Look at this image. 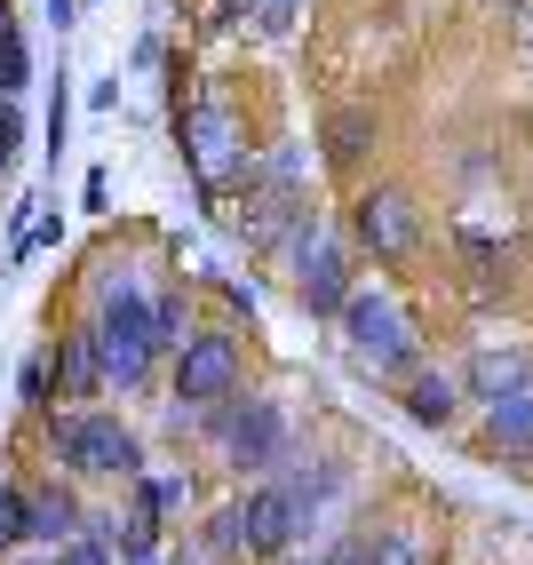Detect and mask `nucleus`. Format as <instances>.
I'll list each match as a JSON object with an SVG mask.
<instances>
[{
	"mask_svg": "<svg viewBox=\"0 0 533 565\" xmlns=\"http://www.w3.org/2000/svg\"><path fill=\"white\" fill-rule=\"evenodd\" d=\"M9 550H32V510H24V486L0 478V557Z\"/></svg>",
	"mask_w": 533,
	"mask_h": 565,
	"instance_id": "obj_17",
	"label": "nucleus"
},
{
	"mask_svg": "<svg viewBox=\"0 0 533 565\" xmlns=\"http://www.w3.org/2000/svg\"><path fill=\"white\" fill-rule=\"evenodd\" d=\"M151 343H160V359H175L183 343H192V327H183V295H151Z\"/></svg>",
	"mask_w": 533,
	"mask_h": 565,
	"instance_id": "obj_16",
	"label": "nucleus"
},
{
	"mask_svg": "<svg viewBox=\"0 0 533 565\" xmlns=\"http://www.w3.org/2000/svg\"><path fill=\"white\" fill-rule=\"evenodd\" d=\"M342 343H351V366L374 374V383H406V374L423 366V343H414V327H406L391 287H359L351 295V311H342Z\"/></svg>",
	"mask_w": 533,
	"mask_h": 565,
	"instance_id": "obj_1",
	"label": "nucleus"
},
{
	"mask_svg": "<svg viewBox=\"0 0 533 565\" xmlns=\"http://www.w3.org/2000/svg\"><path fill=\"white\" fill-rule=\"evenodd\" d=\"M486 455H502V462H525L533 455V391L486 406Z\"/></svg>",
	"mask_w": 533,
	"mask_h": 565,
	"instance_id": "obj_13",
	"label": "nucleus"
},
{
	"mask_svg": "<svg viewBox=\"0 0 533 565\" xmlns=\"http://www.w3.org/2000/svg\"><path fill=\"white\" fill-rule=\"evenodd\" d=\"M0 17H9V0H0Z\"/></svg>",
	"mask_w": 533,
	"mask_h": 565,
	"instance_id": "obj_28",
	"label": "nucleus"
},
{
	"mask_svg": "<svg viewBox=\"0 0 533 565\" xmlns=\"http://www.w3.org/2000/svg\"><path fill=\"white\" fill-rule=\"evenodd\" d=\"M49 391H56V351H32V359L17 366V398H24L32 414H49V406H56Z\"/></svg>",
	"mask_w": 533,
	"mask_h": 565,
	"instance_id": "obj_18",
	"label": "nucleus"
},
{
	"mask_svg": "<svg viewBox=\"0 0 533 565\" xmlns=\"http://www.w3.org/2000/svg\"><path fill=\"white\" fill-rule=\"evenodd\" d=\"M207 430L223 438V462L239 478H279L287 470V406L279 398H223L207 406Z\"/></svg>",
	"mask_w": 533,
	"mask_h": 565,
	"instance_id": "obj_3",
	"label": "nucleus"
},
{
	"mask_svg": "<svg viewBox=\"0 0 533 565\" xmlns=\"http://www.w3.org/2000/svg\"><path fill=\"white\" fill-rule=\"evenodd\" d=\"M56 565H120V557H111L104 534H81V542H64V550H56Z\"/></svg>",
	"mask_w": 533,
	"mask_h": 565,
	"instance_id": "obj_24",
	"label": "nucleus"
},
{
	"mask_svg": "<svg viewBox=\"0 0 533 565\" xmlns=\"http://www.w3.org/2000/svg\"><path fill=\"white\" fill-rule=\"evenodd\" d=\"M24 510H32V550L56 557L64 542H81L88 534V510L64 494V486H24Z\"/></svg>",
	"mask_w": 533,
	"mask_h": 565,
	"instance_id": "obj_11",
	"label": "nucleus"
},
{
	"mask_svg": "<svg viewBox=\"0 0 533 565\" xmlns=\"http://www.w3.org/2000/svg\"><path fill=\"white\" fill-rule=\"evenodd\" d=\"M128 494H136L151 518L168 525V518H183V510H192V478H183V470H143V478L128 486Z\"/></svg>",
	"mask_w": 533,
	"mask_h": 565,
	"instance_id": "obj_14",
	"label": "nucleus"
},
{
	"mask_svg": "<svg viewBox=\"0 0 533 565\" xmlns=\"http://www.w3.org/2000/svg\"><path fill=\"white\" fill-rule=\"evenodd\" d=\"M366 143H374V111H334V120H327V160L334 168H359L366 160Z\"/></svg>",
	"mask_w": 533,
	"mask_h": 565,
	"instance_id": "obj_15",
	"label": "nucleus"
},
{
	"mask_svg": "<svg viewBox=\"0 0 533 565\" xmlns=\"http://www.w3.org/2000/svg\"><path fill=\"white\" fill-rule=\"evenodd\" d=\"M327 565H374L383 557V525H351V534H342L334 550H319Z\"/></svg>",
	"mask_w": 533,
	"mask_h": 565,
	"instance_id": "obj_20",
	"label": "nucleus"
},
{
	"mask_svg": "<svg viewBox=\"0 0 533 565\" xmlns=\"http://www.w3.org/2000/svg\"><path fill=\"white\" fill-rule=\"evenodd\" d=\"M239 374H247L239 334H223V327L192 334V343L168 359V383H175V398L192 406V414H207V406H223V398H239Z\"/></svg>",
	"mask_w": 533,
	"mask_h": 565,
	"instance_id": "obj_5",
	"label": "nucleus"
},
{
	"mask_svg": "<svg viewBox=\"0 0 533 565\" xmlns=\"http://www.w3.org/2000/svg\"><path fill=\"white\" fill-rule=\"evenodd\" d=\"M175 143H183V160H192V175L207 183V192L247 168V128H239V111L223 96H200L192 111L175 104Z\"/></svg>",
	"mask_w": 533,
	"mask_h": 565,
	"instance_id": "obj_4",
	"label": "nucleus"
},
{
	"mask_svg": "<svg viewBox=\"0 0 533 565\" xmlns=\"http://www.w3.org/2000/svg\"><path fill=\"white\" fill-rule=\"evenodd\" d=\"M64 136H72V88H64V72H56V96H49V168L64 160Z\"/></svg>",
	"mask_w": 533,
	"mask_h": 565,
	"instance_id": "obj_22",
	"label": "nucleus"
},
{
	"mask_svg": "<svg viewBox=\"0 0 533 565\" xmlns=\"http://www.w3.org/2000/svg\"><path fill=\"white\" fill-rule=\"evenodd\" d=\"M247 17H255L263 32H295V17H302V0H247Z\"/></svg>",
	"mask_w": 533,
	"mask_h": 565,
	"instance_id": "obj_23",
	"label": "nucleus"
},
{
	"mask_svg": "<svg viewBox=\"0 0 533 565\" xmlns=\"http://www.w3.org/2000/svg\"><path fill=\"white\" fill-rule=\"evenodd\" d=\"M462 398H470V391H462V374H454V366H430V359H423V366H414L406 383H398L406 423H423V430H446L454 414H462Z\"/></svg>",
	"mask_w": 533,
	"mask_h": 565,
	"instance_id": "obj_9",
	"label": "nucleus"
},
{
	"mask_svg": "<svg viewBox=\"0 0 533 565\" xmlns=\"http://www.w3.org/2000/svg\"><path fill=\"white\" fill-rule=\"evenodd\" d=\"M287 263H295V303L311 311V319H342V311H351L359 279H351V247H342L334 232L311 223V232L287 247Z\"/></svg>",
	"mask_w": 533,
	"mask_h": 565,
	"instance_id": "obj_6",
	"label": "nucleus"
},
{
	"mask_svg": "<svg viewBox=\"0 0 533 565\" xmlns=\"http://www.w3.org/2000/svg\"><path fill=\"white\" fill-rule=\"evenodd\" d=\"M56 391H64V398H104L96 327H81V334H56Z\"/></svg>",
	"mask_w": 533,
	"mask_h": 565,
	"instance_id": "obj_12",
	"label": "nucleus"
},
{
	"mask_svg": "<svg viewBox=\"0 0 533 565\" xmlns=\"http://www.w3.org/2000/svg\"><path fill=\"white\" fill-rule=\"evenodd\" d=\"M374 565H438V557H430L423 534H406V525H383V557H374Z\"/></svg>",
	"mask_w": 533,
	"mask_h": 565,
	"instance_id": "obj_21",
	"label": "nucleus"
},
{
	"mask_svg": "<svg viewBox=\"0 0 533 565\" xmlns=\"http://www.w3.org/2000/svg\"><path fill=\"white\" fill-rule=\"evenodd\" d=\"M454 374H462V391L478 398V406H493V398H518V391H533V359L525 351H470L462 366H454Z\"/></svg>",
	"mask_w": 533,
	"mask_h": 565,
	"instance_id": "obj_10",
	"label": "nucleus"
},
{
	"mask_svg": "<svg viewBox=\"0 0 533 565\" xmlns=\"http://www.w3.org/2000/svg\"><path fill=\"white\" fill-rule=\"evenodd\" d=\"M49 24L64 32V24H81V0H49Z\"/></svg>",
	"mask_w": 533,
	"mask_h": 565,
	"instance_id": "obj_26",
	"label": "nucleus"
},
{
	"mask_svg": "<svg viewBox=\"0 0 533 565\" xmlns=\"http://www.w3.org/2000/svg\"><path fill=\"white\" fill-rule=\"evenodd\" d=\"M17 136H24V120H17V104H0V175H9V160H17Z\"/></svg>",
	"mask_w": 533,
	"mask_h": 565,
	"instance_id": "obj_25",
	"label": "nucleus"
},
{
	"mask_svg": "<svg viewBox=\"0 0 533 565\" xmlns=\"http://www.w3.org/2000/svg\"><path fill=\"white\" fill-rule=\"evenodd\" d=\"M232 518H239V557H255V565H279L287 550H302V510L287 494V478H255L232 502Z\"/></svg>",
	"mask_w": 533,
	"mask_h": 565,
	"instance_id": "obj_7",
	"label": "nucleus"
},
{
	"mask_svg": "<svg viewBox=\"0 0 533 565\" xmlns=\"http://www.w3.org/2000/svg\"><path fill=\"white\" fill-rule=\"evenodd\" d=\"M49 455L72 470V478H143L151 462H143V438L120 423V414H96V406H72V414H56L49 423Z\"/></svg>",
	"mask_w": 533,
	"mask_h": 565,
	"instance_id": "obj_2",
	"label": "nucleus"
},
{
	"mask_svg": "<svg viewBox=\"0 0 533 565\" xmlns=\"http://www.w3.org/2000/svg\"><path fill=\"white\" fill-rule=\"evenodd\" d=\"M279 565H327V557H319V550H287Z\"/></svg>",
	"mask_w": 533,
	"mask_h": 565,
	"instance_id": "obj_27",
	"label": "nucleus"
},
{
	"mask_svg": "<svg viewBox=\"0 0 533 565\" xmlns=\"http://www.w3.org/2000/svg\"><path fill=\"white\" fill-rule=\"evenodd\" d=\"M24 81H32V56H24L17 32L0 24V104H17V96H24Z\"/></svg>",
	"mask_w": 533,
	"mask_h": 565,
	"instance_id": "obj_19",
	"label": "nucleus"
},
{
	"mask_svg": "<svg viewBox=\"0 0 533 565\" xmlns=\"http://www.w3.org/2000/svg\"><path fill=\"white\" fill-rule=\"evenodd\" d=\"M351 232L374 263H398L414 255V239H423V215H414V192H398V183H366L359 207H351Z\"/></svg>",
	"mask_w": 533,
	"mask_h": 565,
	"instance_id": "obj_8",
	"label": "nucleus"
}]
</instances>
